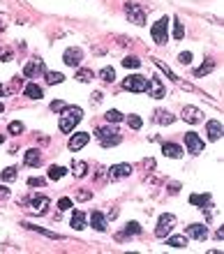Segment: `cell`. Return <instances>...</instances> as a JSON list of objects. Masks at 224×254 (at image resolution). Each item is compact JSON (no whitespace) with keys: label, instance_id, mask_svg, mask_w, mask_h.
<instances>
[{"label":"cell","instance_id":"obj_6","mask_svg":"<svg viewBox=\"0 0 224 254\" xmlns=\"http://www.w3.org/2000/svg\"><path fill=\"white\" fill-rule=\"evenodd\" d=\"M146 90H148V97H155V99H162L166 95V88H164L162 79H157V77L146 79Z\"/></svg>","mask_w":224,"mask_h":254},{"label":"cell","instance_id":"obj_43","mask_svg":"<svg viewBox=\"0 0 224 254\" xmlns=\"http://www.w3.org/2000/svg\"><path fill=\"white\" fill-rule=\"evenodd\" d=\"M65 102H61V99H56V102H51V111H56V114H61L62 109H65Z\"/></svg>","mask_w":224,"mask_h":254},{"label":"cell","instance_id":"obj_15","mask_svg":"<svg viewBox=\"0 0 224 254\" xmlns=\"http://www.w3.org/2000/svg\"><path fill=\"white\" fill-rule=\"evenodd\" d=\"M162 153L166 155V157H171V159L183 157V148L178 146V143H171V141H164L162 143Z\"/></svg>","mask_w":224,"mask_h":254},{"label":"cell","instance_id":"obj_14","mask_svg":"<svg viewBox=\"0 0 224 254\" xmlns=\"http://www.w3.org/2000/svg\"><path fill=\"white\" fill-rule=\"evenodd\" d=\"M185 236L194 238V240H206L208 238V227H204V224H190V227L185 229Z\"/></svg>","mask_w":224,"mask_h":254},{"label":"cell","instance_id":"obj_33","mask_svg":"<svg viewBox=\"0 0 224 254\" xmlns=\"http://www.w3.org/2000/svg\"><path fill=\"white\" fill-rule=\"evenodd\" d=\"M122 65H125L127 70H137V67H141V60H139L137 56H125V60H122Z\"/></svg>","mask_w":224,"mask_h":254},{"label":"cell","instance_id":"obj_5","mask_svg":"<svg viewBox=\"0 0 224 254\" xmlns=\"http://www.w3.org/2000/svg\"><path fill=\"white\" fill-rule=\"evenodd\" d=\"M122 88L129 93H146V77L141 74H129L127 79L122 81Z\"/></svg>","mask_w":224,"mask_h":254},{"label":"cell","instance_id":"obj_13","mask_svg":"<svg viewBox=\"0 0 224 254\" xmlns=\"http://www.w3.org/2000/svg\"><path fill=\"white\" fill-rule=\"evenodd\" d=\"M88 141H90V134H88V132H77V134L69 139L67 146H69V150H74V153H77V150H81L83 146H86Z\"/></svg>","mask_w":224,"mask_h":254},{"label":"cell","instance_id":"obj_40","mask_svg":"<svg viewBox=\"0 0 224 254\" xmlns=\"http://www.w3.org/2000/svg\"><path fill=\"white\" fill-rule=\"evenodd\" d=\"M178 62H181V65H190V62H192V53L190 51H183L181 56H178Z\"/></svg>","mask_w":224,"mask_h":254},{"label":"cell","instance_id":"obj_47","mask_svg":"<svg viewBox=\"0 0 224 254\" xmlns=\"http://www.w3.org/2000/svg\"><path fill=\"white\" fill-rule=\"evenodd\" d=\"M9 58H12V53H9V51H2V60L7 62V60H9Z\"/></svg>","mask_w":224,"mask_h":254},{"label":"cell","instance_id":"obj_42","mask_svg":"<svg viewBox=\"0 0 224 254\" xmlns=\"http://www.w3.org/2000/svg\"><path fill=\"white\" fill-rule=\"evenodd\" d=\"M58 208H61V211H69V208H72V199L62 196L61 201H58Z\"/></svg>","mask_w":224,"mask_h":254},{"label":"cell","instance_id":"obj_2","mask_svg":"<svg viewBox=\"0 0 224 254\" xmlns=\"http://www.w3.org/2000/svg\"><path fill=\"white\" fill-rule=\"evenodd\" d=\"M97 141H100L102 148L118 146V143H121V132L116 130V127H111V123H109L106 127H100V130H97Z\"/></svg>","mask_w":224,"mask_h":254},{"label":"cell","instance_id":"obj_45","mask_svg":"<svg viewBox=\"0 0 224 254\" xmlns=\"http://www.w3.org/2000/svg\"><path fill=\"white\" fill-rule=\"evenodd\" d=\"M5 199H9V190L5 185H0V201H5Z\"/></svg>","mask_w":224,"mask_h":254},{"label":"cell","instance_id":"obj_48","mask_svg":"<svg viewBox=\"0 0 224 254\" xmlns=\"http://www.w3.org/2000/svg\"><path fill=\"white\" fill-rule=\"evenodd\" d=\"M215 238H220V240H222V238H224V229H217V234H215Z\"/></svg>","mask_w":224,"mask_h":254},{"label":"cell","instance_id":"obj_3","mask_svg":"<svg viewBox=\"0 0 224 254\" xmlns=\"http://www.w3.org/2000/svg\"><path fill=\"white\" fill-rule=\"evenodd\" d=\"M173 227H176V215H171V213H164V215H160V219H157L155 236L157 238H166L173 231Z\"/></svg>","mask_w":224,"mask_h":254},{"label":"cell","instance_id":"obj_34","mask_svg":"<svg viewBox=\"0 0 224 254\" xmlns=\"http://www.w3.org/2000/svg\"><path fill=\"white\" fill-rule=\"evenodd\" d=\"M127 125L132 127V130H141V125H143V120H141V116L129 114V116H127Z\"/></svg>","mask_w":224,"mask_h":254},{"label":"cell","instance_id":"obj_9","mask_svg":"<svg viewBox=\"0 0 224 254\" xmlns=\"http://www.w3.org/2000/svg\"><path fill=\"white\" fill-rule=\"evenodd\" d=\"M81 60H83V51H81L79 46H69V49H65V53H62V62L69 65V67H79Z\"/></svg>","mask_w":224,"mask_h":254},{"label":"cell","instance_id":"obj_28","mask_svg":"<svg viewBox=\"0 0 224 254\" xmlns=\"http://www.w3.org/2000/svg\"><path fill=\"white\" fill-rule=\"evenodd\" d=\"M44 77H46V83L49 86H56V83H62L65 77H62L61 72H44Z\"/></svg>","mask_w":224,"mask_h":254},{"label":"cell","instance_id":"obj_24","mask_svg":"<svg viewBox=\"0 0 224 254\" xmlns=\"http://www.w3.org/2000/svg\"><path fill=\"white\" fill-rule=\"evenodd\" d=\"M166 245L176 247V250H183V247H187V236H171V238H166Z\"/></svg>","mask_w":224,"mask_h":254},{"label":"cell","instance_id":"obj_27","mask_svg":"<svg viewBox=\"0 0 224 254\" xmlns=\"http://www.w3.org/2000/svg\"><path fill=\"white\" fill-rule=\"evenodd\" d=\"M72 174L77 176V178H83L88 174V164L86 162H72Z\"/></svg>","mask_w":224,"mask_h":254},{"label":"cell","instance_id":"obj_4","mask_svg":"<svg viewBox=\"0 0 224 254\" xmlns=\"http://www.w3.org/2000/svg\"><path fill=\"white\" fill-rule=\"evenodd\" d=\"M150 35H153V39L157 44H166V39H169V17L160 19L155 26L150 28Z\"/></svg>","mask_w":224,"mask_h":254},{"label":"cell","instance_id":"obj_32","mask_svg":"<svg viewBox=\"0 0 224 254\" xmlns=\"http://www.w3.org/2000/svg\"><path fill=\"white\" fill-rule=\"evenodd\" d=\"M160 125H171L176 120V116H171L169 111H157V118H155Z\"/></svg>","mask_w":224,"mask_h":254},{"label":"cell","instance_id":"obj_21","mask_svg":"<svg viewBox=\"0 0 224 254\" xmlns=\"http://www.w3.org/2000/svg\"><path fill=\"white\" fill-rule=\"evenodd\" d=\"M23 227L30 229V231H37V234H42V236H46V238H51V240H62L61 234H53V231H46V229H42V227H35V224H30V222H23Z\"/></svg>","mask_w":224,"mask_h":254},{"label":"cell","instance_id":"obj_8","mask_svg":"<svg viewBox=\"0 0 224 254\" xmlns=\"http://www.w3.org/2000/svg\"><path fill=\"white\" fill-rule=\"evenodd\" d=\"M125 14H127V19L132 23H137V26H143V23H146V12L139 7V5H134V2H127V5H125Z\"/></svg>","mask_w":224,"mask_h":254},{"label":"cell","instance_id":"obj_49","mask_svg":"<svg viewBox=\"0 0 224 254\" xmlns=\"http://www.w3.org/2000/svg\"><path fill=\"white\" fill-rule=\"evenodd\" d=\"M7 93H9L7 88H5V86H0V97H5V95H7Z\"/></svg>","mask_w":224,"mask_h":254},{"label":"cell","instance_id":"obj_10","mask_svg":"<svg viewBox=\"0 0 224 254\" xmlns=\"http://www.w3.org/2000/svg\"><path fill=\"white\" fill-rule=\"evenodd\" d=\"M30 211L35 213V215H44L46 213V208L51 206V201H49V196H44V194H35L33 199H30Z\"/></svg>","mask_w":224,"mask_h":254},{"label":"cell","instance_id":"obj_12","mask_svg":"<svg viewBox=\"0 0 224 254\" xmlns=\"http://www.w3.org/2000/svg\"><path fill=\"white\" fill-rule=\"evenodd\" d=\"M106 176L111 178V180H121V178H129L132 176V167L129 164H113L109 171H106Z\"/></svg>","mask_w":224,"mask_h":254},{"label":"cell","instance_id":"obj_46","mask_svg":"<svg viewBox=\"0 0 224 254\" xmlns=\"http://www.w3.org/2000/svg\"><path fill=\"white\" fill-rule=\"evenodd\" d=\"M90 99H93L95 104H100V102H102V93H93V97H90Z\"/></svg>","mask_w":224,"mask_h":254},{"label":"cell","instance_id":"obj_16","mask_svg":"<svg viewBox=\"0 0 224 254\" xmlns=\"http://www.w3.org/2000/svg\"><path fill=\"white\" fill-rule=\"evenodd\" d=\"M90 224H93V229H95V231H106V227H109V224H106V217H104L100 211L90 213Z\"/></svg>","mask_w":224,"mask_h":254},{"label":"cell","instance_id":"obj_38","mask_svg":"<svg viewBox=\"0 0 224 254\" xmlns=\"http://www.w3.org/2000/svg\"><path fill=\"white\" fill-rule=\"evenodd\" d=\"M14 178H17V169L14 167H7L5 171H2V180H5V183H12Z\"/></svg>","mask_w":224,"mask_h":254},{"label":"cell","instance_id":"obj_35","mask_svg":"<svg viewBox=\"0 0 224 254\" xmlns=\"http://www.w3.org/2000/svg\"><path fill=\"white\" fill-rule=\"evenodd\" d=\"M93 77H95V74H93V70H79V72H77V79L81 81V83H88V81H93Z\"/></svg>","mask_w":224,"mask_h":254},{"label":"cell","instance_id":"obj_23","mask_svg":"<svg viewBox=\"0 0 224 254\" xmlns=\"http://www.w3.org/2000/svg\"><path fill=\"white\" fill-rule=\"evenodd\" d=\"M213 70H215V60H210V58H208V60L201 65V67H197V70H194V77H197V79H201V77L210 74Z\"/></svg>","mask_w":224,"mask_h":254},{"label":"cell","instance_id":"obj_1","mask_svg":"<svg viewBox=\"0 0 224 254\" xmlns=\"http://www.w3.org/2000/svg\"><path fill=\"white\" fill-rule=\"evenodd\" d=\"M61 114H62V118H61V125H58V127H61V132H65V134H69V132L81 123V118H83L81 106H65Z\"/></svg>","mask_w":224,"mask_h":254},{"label":"cell","instance_id":"obj_44","mask_svg":"<svg viewBox=\"0 0 224 254\" xmlns=\"http://www.w3.org/2000/svg\"><path fill=\"white\" fill-rule=\"evenodd\" d=\"M93 196V192H86V190H81V192H77V199L79 201H88Z\"/></svg>","mask_w":224,"mask_h":254},{"label":"cell","instance_id":"obj_22","mask_svg":"<svg viewBox=\"0 0 224 254\" xmlns=\"http://www.w3.org/2000/svg\"><path fill=\"white\" fill-rule=\"evenodd\" d=\"M23 95L28 97V99H42V88L37 86V83H28L26 88H23Z\"/></svg>","mask_w":224,"mask_h":254},{"label":"cell","instance_id":"obj_26","mask_svg":"<svg viewBox=\"0 0 224 254\" xmlns=\"http://www.w3.org/2000/svg\"><path fill=\"white\" fill-rule=\"evenodd\" d=\"M141 234V224L139 222H127L125 224V234L122 236H139ZM122 236H118V238H122Z\"/></svg>","mask_w":224,"mask_h":254},{"label":"cell","instance_id":"obj_52","mask_svg":"<svg viewBox=\"0 0 224 254\" xmlns=\"http://www.w3.org/2000/svg\"><path fill=\"white\" fill-rule=\"evenodd\" d=\"M2 141H5V137H2V134H0V143H2Z\"/></svg>","mask_w":224,"mask_h":254},{"label":"cell","instance_id":"obj_17","mask_svg":"<svg viewBox=\"0 0 224 254\" xmlns=\"http://www.w3.org/2000/svg\"><path fill=\"white\" fill-rule=\"evenodd\" d=\"M206 132H208V139L217 141L220 137H222V123H220V120H208Z\"/></svg>","mask_w":224,"mask_h":254},{"label":"cell","instance_id":"obj_25","mask_svg":"<svg viewBox=\"0 0 224 254\" xmlns=\"http://www.w3.org/2000/svg\"><path fill=\"white\" fill-rule=\"evenodd\" d=\"M190 203H194V206H208L210 203V194H192L190 196Z\"/></svg>","mask_w":224,"mask_h":254},{"label":"cell","instance_id":"obj_11","mask_svg":"<svg viewBox=\"0 0 224 254\" xmlns=\"http://www.w3.org/2000/svg\"><path fill=\"white\" fill-rule=\"evenodd\" d=\"M185 123H190V125H197L204 120V114H201V109H197V106H185L183 109V116H181Z\"/></svg>","mask_w":224,"mask_h":254},{"label":"cell","instance_id":"obj_19","mask_svg":"<svg viewBox=\"0 0 224 254\" xmlns=\"http://www.w3.org/2000/svg\"><path fill=\"white\" fill-rule=\"evenodd\" d=\"M72 227L77 229V231H83V229L88 227L86 213H81V211H74V213H72Z\"/></svg>","mask_w":224,"mask_h":254},{"label":"cell","instance_id":"obj_7","mask_svg":"<svg viewBox=\"0 0 224 254\" xmlns=\"http://www.w3.org/2000/svg\"><path fill=\"white\" fill-rule=\"evenodd\" d=\"M185 148L192 155H199V153H204V139L199 137L197 132H187L185 134Z\"/></svg>","mask_w":224,"mask_h":254},{"label":"cell","instance_id":"obj_20","mask_svg":"<svg viewBox=\"0 0 224 254\" xmlns=\"http://www.w3.org/2000/svg\"><path fill=\"white\" fill-rule=\"evenodd\" d=\"M37 72H44V62L40 60V58H37V60H30L26 67H23V77H35Z\"/></svg>","mask_w":224,"mask_h":254},{"label":"cell","instance_id":"obj_18","mask_svg":"<svg viewBox=\"0 0 224 254\" xmlns=\"http://www.w3.org/2000/svg\"><path fill=\"white\" fill-rule=\"evenodd\" d=\"M23 162H26L28 167H40V164H42V155H40V150H37V148L26 150V155H23Z\"/></svg>","mask_w":224,"mask_h":254},{"label":"cell","instance_id":"obj_30","mask_svg":"<svg viewBox=\"0 0 224 254\" xmlns=\"http://www.w3.org/2000/svg\"><path fill=\"white\" fill-rule=\"evenodd\" d=\"M155 65H157V67H160V70L164 72V74H166V77H169V79L173 81V83H181V77H178V74H173V72L169 70V67H166V65H164L162 60H157V58H155Z\"/></svg>","mask_w":224,"mask_h":254},{"label":"cell","instance_id":"obj_41","mask_svg":"<svg viewBox=\"0 0 224 254\" xmlns=\"http://www.w3.org/2000/svg\"><path fill=\"white\" fill-rule=\"evenodd\" d=\"M44 183H46V180H44V178H28V185H30V187H44Z\"/></svg>","mask_w":224,"mask_h":254},{"label":"cell","instance_id":"obj_36","mask_svg":"<svg viewBox=\"0 0 224 254\" xmlns=\"http://www.w3.org/2000/svg\"><path fill=\"white\" fill-rule=\"evenodd\" d=\"M109 123H121L122 120V114L121 111H116V109H111V111H106V116H104Z\"/></svg>","mask_w":224,"mask_h":254},{"label":"cell","instance_id":"obj_29","mask_svg":"<svg viewBox=\"0 0 224 254\" xmlns=\"http://www.w3.org/2000/svg\"><path fill=\"white\" fill-rule=\"evenodd\" d=\"M65 174H67V169L65 167H56V164L49 167V180H61Z\"/></svg>","mask_w":224,"mask_h":254},{"label":"cell","instance_id":"obj_37","mask_svg":"<svg viewBox=\"0 0 224 254\" xmlns=\"http://www.w3.org/2000/svg\"><path fill=\"white\" fill-rule=\"evenodd\" d=\"M7 130H9V134H17V137H19L21 132L26 130V125H23V123H19V120H14V123H9Z\"/></svg>","mask_w":224,"mask_h":254},{"label":"cell","instance_id":"obj_39","mask_svg":"<svg viewBox=\"0 0 224 254\" xmlns=\"http://www.w3.org/2000/svg\"><path fill=\"white\" fill-rule=\"evenodd\" d=\"M173 37H176V39H183V37H185V28H183L181 21L173 23Z\"/></svg>","mask_w":224,"mask_h":254},{"label":"cell","instance_id":"obj_51","mask_svg":"<svg viewBox=\"0 0 224 254\" xmlns=\"http://www.w3.org/2000/svg\"><path fill=\"white\" fill-rule=\"evenodd\" d=\"M2 111H5V104H2V102H0V114H2Z\"/></svg>","mask_w":224,"mask_h":254},{"label":"cell","instance_id":"obj_50","mask_svg":"<svg viewBox=\"0 0 224 254\" xmlns=\"http://www.w3.org/2000/svg\"><path fill=\"white\" fill-rule=\"evenodd\" d=\"M5 28V14H0V30Z\"/></svg>","mask_w":224,"mask_h":254},{"label":"cell","instance_id":"obj_31","mask_svg":"<svg viewBox=\"0 0 224 254\" xmlns=\"http://www.w3.org/2000/svg\"><path fill=\"white\" fill-rule=\"evenodd\" d=\"M100 79H102L104 83H113V79H116L113 67H102V70H100Z\"/></svg>","mask_w":224,"mask_h":254}]
</instances>
